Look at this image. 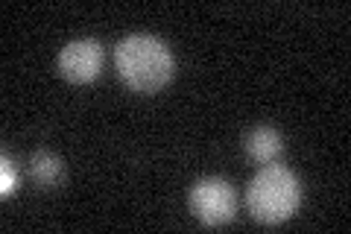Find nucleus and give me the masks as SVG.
Segmentation results:
<instances>
[{
    "instance_id": "7ed1b4c3",
    "label": "nucleus",
    "mask_w": 351,
    "mask_h": 234,
    "mask_svg": "<svg viewBox=\"0 0 351 234\" xmlns=\"http://www.w3.org/2000/svg\"><path fill=\"white\" fill-rule=\"evenodd\" d=\"M191 211L205 226H226L237 211V194L223 176H208L191 187Z\"/></svg>"
},
{
    "instance_id": "423d86ee",
    "label": "nucleus",
    "mask_w": 351,
    "mask_h": 234,
    "mask_svg": "<svg viewBox=\"0 0 351 234\" xmlns=\"http://www.w3.org/2000/svg\"><path fill=\"white\" fill-rule=\"evenodd\" d=\"M29 173L41 187H56L64 179V161L47 150H38L29 161Z\"/></svg>"
},
{
    "instance_id": "0eeeda50",
    "label": "nucleus",
    "mask_w": 351,
    "mask_h": 234,
    "mask_svg": "<svg viewBox=\"0 0 351 234\" xmlns=\"http://www.w3.org/2000/svg\"><path fill=\"white\" fill-rule=\"evenodd\" d=\"M18 187H21V173H18V167H15V161L9 159V155H3V159H0V194H3V196H12Z\"/></svg>"
},
{
    "instance_id": "f257e3e1",
    "label": "nucleus",
    "mask_w": 351,
    "mask_h": 234,
    "mask_svg": "<svg viewBox=\"0 0 351 234\" xmlns=\"http://www.w3.org/2000/svg\"><path fill=\"white\" fill-rule=\"evenodd\" d=\"M114 68L132 91L138 94H156L173 80L176 73V56L152 32H132L120 38L114 47Z\"/></svg>"
},
{
    "instance_id": "f03ea898",
    "label": "nucleus",
    "mask_w": 351,
    "mask_h": 234,
    "mask_svg": "<svg viewBox=\"0 0 351 234\" xmlns=\"http://www.w3.org/2000/svg\"><path fill=\"white\" fill-rule=\"evenodd\" d=\"M246 205L252 217L267 222V226H278V222L290 220L302 205L299 176L284 164H263L246 187Z\"/></svg>"
},
{
    "instance_id": "39448f33",
    "label": "nucleus",
    "mask_w": 351,
    "mask_h": 234,
    "mask_svg": "<svg viewBox=\"0 0 351 234\" xmlns=\"http://www.w3.org/2000/svg\"><path fill=\"white\" fill-rule=\"evenodd\" d=\"M243 147L249 159H255L258 164H272L284 150V138L276 126H255L243 138Z\"/></svg>"
},
{
    "instance_id": "20e7f679",
    "label": "nucleus",
    "mask_w": 351,
    "mask_h": 234,
    "mask_svg": "<svg viewBox=\"0 0 351 234\" xmlns=\"http://www.w3.org/2000/svg\"><path fill=\"white\" fill-rule=\"evenodd\" d=\"M106 50L97 38H73L59 50V73L71 82H91L100 76Z\"/></svg>"
}]
</instances>
